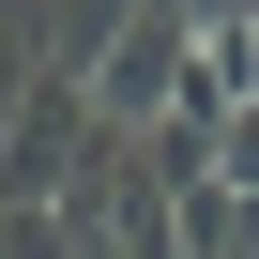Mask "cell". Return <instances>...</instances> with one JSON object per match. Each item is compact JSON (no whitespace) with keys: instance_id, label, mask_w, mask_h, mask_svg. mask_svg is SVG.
<instances>
[{"instance_id":"1","label":"cell","mask_w":259,"mask_h":259,"mask_svg":"<svg viewBox=\"0 0 259 259\" xmlns=\"http://www.w3.org/2000/svg\"><path fill=\"white\" fill-rule=\"evenodd\" d=\"M46 213H61V244H92V259L168 244V138L92 107V138H76V168H61V198H46Z\"/></svg>"},{"instance_id":"2","label":"cell","mask_w":259,"mask_h":259,"mask_svg":"<svg viewBox=\"0 0 259 259\" xmlns=\"http://www.w3.org/2000/svg\"><path fill=\"white\" fill-rule=\"evenodd\" d=\"M183 31H198L183 0H122V31L92 46V107H107V122H153L168 76H183Z\"/></svg>"},{"instance_id":"3","label":"cell","mask_w":259,"mask_h":259,"mask_svg":"<svg viewBox=\"0 0 259 259\" xmlns=\"http://www.w3.org/2000/svg\"><path fill=\"white\" fill-rule=\"evenodd\" d=\"M168 244H183V259H259V198H244L229 168H183V183H168Z\"/></svg>"},{"instance_id":"4","label":"cell","mask_w":259,"mask_h":259,"mask_svg":"<svg viewBox=\"0 0 259 259\" xmlns=\"http://www.w3.org/2000/svg\"><path fill=\"white\" fill-rule=\"evenodd\" d=\"M213 168H229V183H244V198H259V92H244V107H229V122H213Z\"/></svg>"}]
</instances>
